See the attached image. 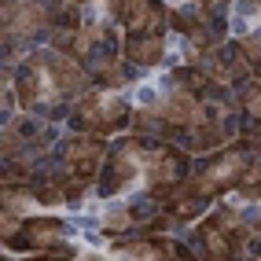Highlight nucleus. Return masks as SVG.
<instances>
[{"mask_svg":"<svg viewBox=\"0 0 261 261\" xmlns=\"http://www.w3.org/2000/svg\"><path fill=\"white\" fill-rule=\"evenodd\" d=\"M136 99H140V107H154V103H159V92L154 89H136Z\"/></svg>","mask_w":261,"mask_h":261,"instance_id":"obj_8","label":"nucleus"},{"mask_svg":"<svg viewBox=\"0 0 261 261\" xmlns=\"http://www.w3.org/2000/svg\"><path fill=\"white\" fill-rule=\"evenodd\" d=\"M247 250L250 254H261V239H247Z\"/></svg>","mask_w":261,"mask_h":261,"instance_id":"obj_9","label":"nucleus"},{"mask_svg":"<svg viewBox=\"0 0 261 261\" xmlns=\"http://www.w3.org/2000/svg\"><path fill=\"white\" fill-rule=\"evenodd\" d=\"M111 11L125 30L166 33V26H169V11L159 4V0H114Z\"/></svg>","mask_w":261,"mask_h":261,"instance_id":"obj_5","label":"nucleus"},{"mask_svg":"<svg viewBox=\"0 0 261 261\" xmlns=\"http://www.w3.org/2000/svg\"><path fill=\"white\" fill-rule=\"evenodd\" d=\"M125 59L136 66H154L166 59V33H144V30H129L125 37Z\"/></svg>","mask_w":261,"mask_h":261,"instance_id":"obj_6","label":"nucleus"},{"mask_svg":"<svg viewBox=\"0 0 261 261\" xmlns=\"http://www.w3.org/2000/svg\"><path fill=\"white\" fill-rule=\"evenodd\" d=\"M107 151H111V147H107V140H103L99 133H85V136H74V140H66L56 154H51V159L63 162L70 177H77V180L89 184L92 177H99Z\"/></svg>","mask_w":261,"mask_h":261,"instance_id":"obj_3","label":"nucleus"},{"mask_svg":"<svg viewBox=\"0 0 261 261\" xmlns=\"http://www.w3.org/2000/svg\"><path fill=\"white\" fill-rule=\"evenodd\" d=\"M133 125V114H129V103L114 96V92H103L92 89L85 92V99H77V107L70 111V129L74 133H118V129H129Z\"/></svg>","mask_w":261,"mask_h":261,"instance_id":"obj_2","label":"nucleus"},{"mask_svg":"<svg viewBox=\"0 0 261 261\" xmlns=\"http://www.w3.org/2000/svg\"><path fill=\"white\" fill-rule=\"evenodd\" d=\"M74 228L66 221L59 217H22L19 224V232H11L8 236V247L11 250H48V247H56L59 239H66Z\"/></svg>","mask_w":261,"mask_h":261,"instance_id":"obj_4","label":"nucleus"},{"mask_svg":"<svg viewBox=\"0 0 261 261\" xmlns=\"http://www.w3.org/2000/svg\"><path fill=\"white\" fill-rule=\"evenodd\" d=\"M74 4H81V8H85V4H92V0H74ZM107 4H114V0H107Z\"/></svg>","mask_w":261,"mask_h":261,"instance_id":"obj_10","label":"nucleus"},{"mask_svg":"<svg viewBox=\"0 0 261 261\" xmlns=\"http://www.w3.org/2000/svg\"><path fill=\"white\" fill-rule=\"evenodd\" d=\"M15 89H19L22 111L44 114V118H51V111H56L59 103H70V99H63V89H59L56 70H51L48 51H33L19 70H15Z\"/></svg>","mask_w":261,"mask_h":261,"instance_id":"obj_1","label":"nucleus"},{"mask_svg":"<svg viewBox=\"0 0 261 261\" xmlns=\"http://www.w3.org/2000/svg\"><path fill=\"white\" fill-rule=\"evenodd\" d=\"M114 254H129V257H166L173 254V243H162V239H144V243H121L114 239Z\"/></svg>","mask_w":261,"mask_h":261,"instance_id":"obj_7","label":"nucleus"}]
</instances>
